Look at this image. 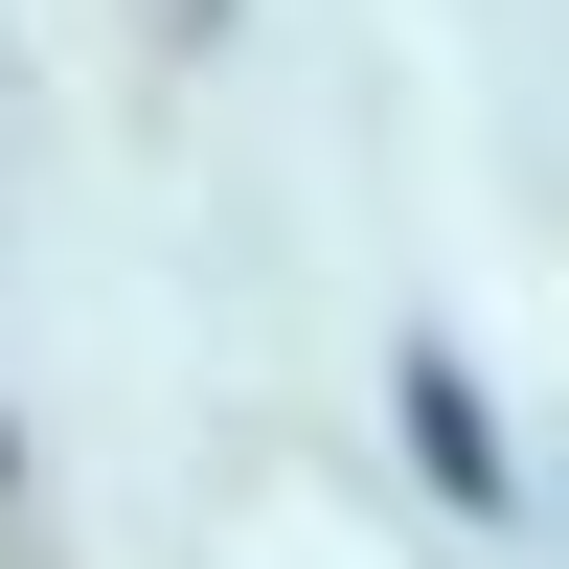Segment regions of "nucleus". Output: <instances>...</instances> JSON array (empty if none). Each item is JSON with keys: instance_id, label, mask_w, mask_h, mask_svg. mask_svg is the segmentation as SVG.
<instances>
[{"instance_id": "nucleus-1", "label": "nucleus", "mask_w": 569, "mask_h": 569, "mask_svg": "<svg viewBox=\"0 0 569 569\" xmlns=\"http://www.w3.org/2000/svg\"><path fill=\"white\" fill-rule=\"evenodd\" d=\"M410 456H433V501H479V525H501V479H525V456H501V410H479V365H456V342H410Z\"/></svg>"}]
</instances>
